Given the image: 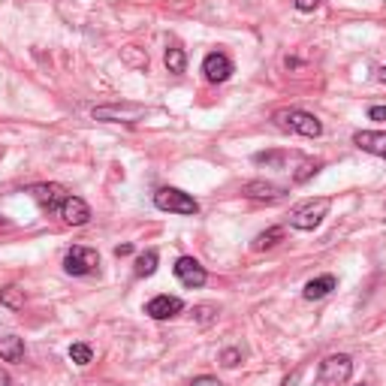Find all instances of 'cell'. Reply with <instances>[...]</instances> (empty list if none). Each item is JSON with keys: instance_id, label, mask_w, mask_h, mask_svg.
Segmentation results:
<instances>
[{"instance_id": "obj_1", "label": "cell", "mask_w": 386, "mask_h": 386, "mask_svg": "<svg viewBox=\"0 0 386 386\" xmlns=\"http://www.w3.org/2000/svg\"><path fill=\"white\" fill-rule=\"evenodd\" d=\"M275 124L281 130H293L299 136H308V139H317V136L323 133L320 118L305 109H281V112H275Z\"/></svg>"}, {"instance_id": "obj_2", "label": "cell", "mask_w": 386, "mask_h": 386, "mask_svg": "<svg viewBox=\"0 0 386 386\" xmlns=\"http://www.w3.org/2000/svg\"><path fill=\"white\" fill-rule=\"evenodd\" d=\"M329 206H332V202H329L326 197L302 202V206L290 214V226H296V230H302V233H311V230H317V226L323 223V218L329 214Z\"/></svg>"}, {"instance_id": "obj_3", "label": "cell", "mask_w": 386, "mask_h": 386, "mask_svg": "<svg viewBox=\"0 0 386 386\" xmlns=\"http://www.w3.org/2000/svg\"><path fill=\"white\" fill-rule=\"evenodd\" d=\"M323 386H344L350 378H353V359L347 353H335V356H326L320 362V371H317Z\"/></svg>"}, {"instance_id": "obj_4", "label": "cell", "mask_w": 386, "mask_h": 386, "mask_svg": "<svg viewBox=\"0 0 386 386\" xmlns=\"http://www.w3.org/2000/svg\"><path fill=\"white\" fill-rule=\"evenodd\" d=\"M154 206L160 211H172V214H197L199 211V202L178 187H160L154 193Z\"/></svg>"}, {"instance_id": "obj_5", "label": "cell", "mask_w": 386, "mask_h": 386, "mask_svg": "<svg viewBox=\"0 0 386 386\" xmlns=\"http://www.w3.org/2000/svg\"><path fill=\"white\" fill-rule=\"evenodd\" d=\"M100 266V254L97 251H90V247H82V245H76L66 251L64 257V269H66V275H90Z\"/></svg>"}, {"instance_id": "obj_6", "label": "cell", "mask_w": 386, "mask_h": 386, "mask_svg": "<svg viewBox=\"0 0 386 386\" xmlns=\"http://www.w3.org/2000/svg\"><path fill=\"white\" fill-rule=\"evenodd\" d=\"M145 115V106H136V103H112V106H97L94 109V118L97 121H124V124H133Z\"/></svg>"}, {"instance_id": "obj_7", "label": "cell", "mask_w": 386, "mask_h": 386, "mask_svg": "<svg viewBox=\"0 0 386 386\" xmlns=\"http://www.w3.org/2000/svg\"><path fill=\"white\" fill-rule=\"evenodd\" d=\"M175 278L185 283V287H202V283L209 281V275H206V269H202L197 259L193 257H178L175 259Z\"/></svg>"}, {"instance_id": "obj_8", "label": "cell", "mask_w": 386, "mask_h": 386, "mask_svg": "<svg viewBox=\"0 0 386 386\" xmlns=\"http://www.w3.org/2000/svg\"><path fill=\"white\" fill-rule=\"evenodd\" d=\"M28 193H30V197L40 202L42 209H49V211H61L64 199L70 197V193H66L61 185H33Z\"/></svg>"}, {"instance_id": "obj_9", "label": "cell", "mask_w": 386, "mask_h": 386, "mask_svg": "<svg viewBox=\"0 0 386 386\" xmlns=\"http://www.w3.org/2000/svg\"><path fill=\"white\" fill-rule=\"evenodd\" d=\"M202 73H206V78L209 82H226V78L233 76V61L226 58L223 52H211L206 61H202Z\"/></svg>"}, {"instance_id": "obj_10", "label": "cell", "mask_w": 386, "mask_h": 386, "mask_svg": "<svg viewBox=\"0 0 386 386\" xmlns=\"http://www.w3.org/2000/svg\"><path fill=\"white\" fill-rule=\"evenodd\" d=\"M181 311H185V302L178 296H154L145 305V314H148L151 320H169V317H175Z\"/></svg>"}, {"instance_id": "obj_11", "label": "cell", "mask_w": 386, "mask_h": 386, "mask_svg": "<svg viewBox=\"0 0 386 386\" xmlns=\"http://www.w3.org/2000/svg\"><path fill=\"white\" fill-rule=\"evenodd\" d=\"M61 218L70 226H85L90 221V209H88L85 199H78V197L70 193V197L64 199V206H61Z\"/></svg>"}, {"instance_id": "obj_12", "label": "cell", "mask_w": 386, "mask_h": 386, "mask_svg": "<svg viewBox=\"0 0 386 386\" xmlns=\"http://www.w3.org/2000/svg\"><path fill=\"white\" fill-rule=\"evenodd\" d=\"M353 145L386 160V133H380V130H359V133H353Z\"/></svg>"}, {"instance_id": "obj_13", "label": "cell", "mask_w": 386, "mask_h": 386, "mask_svg": "<svg viewBox=\"0 0 386 386\" xmlns=\"http://www.w3.org/2000/svg\"><path fill=\"white\" fill-rule=\"evenodd\" d=\"M242 193L247 199H259V202H275L283 197V187L271 185V181H247L242 187Z\"/></svg>"}, {"instance_id": "obj_14", "label": "cell", "mask_w": 386, "mask_h": 386, "mask_svg": "<svg viewBox=\"0 0 386 386\" xmlns=\"http://www.w3.org/2000/svg\"><path fill=\"white\" fill-rule=\"evenodd\" d=\"M338 287V281H335V275H320V278H314V281H308L305 283V299H323V296H329Z\"/></svg>"}, {"instance_id": "obj_15", "label": "cell", "mask_w": 386, "mask_h": 386, "mask_svg": "<svg viewBox=\"0 0 386 386\" xmlns=\"http://www.w3.org/2000/svg\"><path fill=\"white\" fill-rule=\"evenodd\" d=\"M21 356H25V344H21V338H16V335L0 338V359L4 362H21Z\"/></svg>"}, {"instance_id": "obj_16", "label": "cell", "mask_w": 386, "mask_h": 386, "mask_svg": "<svg viewBox=\"0 0 386 386\" xmlns=\"http://www.w3.org/2000/svg\"><path fill=\"white\" fill-rule=\"evenodd\" d=\"M163 64H166V70L169 73H185L187 70V54H185V49H178V45H169L166 49V54H163Z\"/></svg>"}, {"instance_id": "obj_17", "label": "cell", "mask_w": 386, "mask_h": 386, "mask_svg": "<svg viewBox=\"0 0 386 386\" xmlns=\"http://www.w3.org/2000/svg\"><path fill=\"white\" fill-rule=\"evenodd\" d=\"M157 263H160L157 251H145L139 259H136V278H151L157 271Z\"/></svg>"}, {"instance_id": "obj_18", "label": "cell", "mask_w": 386, "mask_h": 386, "mask_svg": "<svg viewBox=\"0 0 386 386\" xmlns=\"http://www.w3.org/2000/svg\"><path fill=\"white\" fill-rule=\"evenodd\" d=\"M283 238V230L281 226H271V230H266V233H259L257 238H254V251H269V247H275L278 242Z\"/></svg>"}, {"instance_id": "obj_19", "label": "cell", "mask_w": 386, "mask_h": 386, "mask_svg": "<svg viewBox=\"0 0 386 386\" xmlns=\"http://www.w3.org/2000/svg\"><path fill=\"white\" fill-rule=\"evenodd\" d=\"M0 305L4 308H25V290H18V287H6V290H0Z\"/></svg>"}, {"instance_id": "obj_20", "label": "cell", "mask_w": 386, "mask_h": 386, "mask_svg": "<svg viewBox=\"0 0 386 386\" xmlns=\"http://www.w3.org/2000/svg\"><path fill=\"white\" fill-rule=\"evenodd\" d=\"M320 166H323L320 160H302V166L296 169V172H293V181H296V185H302V181H308Z\"/></svg>"}, {"instance_id": "obj_21", "label": "cell", "mask_w": 386, "mask_h": 386, "mask_svg": "<svg viewBox=\"0 0 386 386\" xmlns=\"http://www.w3.org/2000/svg\"><path fill=\"white\" fill-rule=\"evenodd\" d=\"M70 359L76 362V365H88V362L94 359V350H90L88 344H73L70 347Z\"/></svg>"}, {"instance_id": "obj_22", "label": "cell", "mask_w": 386, "mask_h": 386, "mask_svg": "<svg viewBox=\"0 0 386 386\" xmlns=\"http://www.w3.org/2000/svg\"><path fill=\"white\" fill-rule=\"evenodd\" d=\"M124 61L136 66V70H145V66H148V54H139L136 45H127V49H124Z\"/></svg>"}, {"instance_id": "obj_23", "label": "cell", "mask_w": 386, "mask_h": 386, "mask_svg": "<svg viewBox=\"0 0 386 386\" xmlns=\"http://www.w3.org/2000/svg\"><path fill=\"white\" fill-rule=\"evenodd\" d=\"M254 163H259V166H275V169H281V163H283V154L281 151H263V154H257L254 157Z\"/></svg>"}, {"instance_id": "obj_24", "label": "cell", "mask_w": 386, "mask_h": 386, "mask_svg": "<svg viewBox=\"0 0 386 386\" xmlns=\"http://www.w3.org/2000/svg\"><path fill=\"white\" fill-rule=\"evenodd\" d=\"M193 314H197V320L206 326V323H211L214 317H218V308H211V305H199V308H193Z\"/></svg>"}, {"instance_id": "obj_25", "label": "cell", "mask_w": 386, "mask_h": 386, "mask_svg": "<svg viewBox=\"0 0 386 386\" xmlns=\"http://www.w3.org/2000/svg\"><path fill=\"white\" fill-rule=\"evenodd\" d=\"M238 359H242V353H238L235 347H230V350H223V353H221V365L233 368V365H238Z\"/></svg>"}, {"instance_id": "obj_26", "label": "cell", "mask_w": 386, "mask_h": 386, "mask_svg": "<svg viewBox=\"0 0 386 386\" xmlns=\"http://www.w3.org/2000/svg\"><path fill=\"white\" fill-rule=\"evenodd\" d=\"M187 386H223L218 378H209V374H202V378H197V380H190Z\"/></svg>"}, {"instance_id": "obj_27", "label": "cell", "mask_w": 386, "mask_h": 386, "mask_svg": "<svg viewBox=\"0 0 386 386\" xmlns=\"http://www.w3.org/2000/svg\"><path fill=\"white\" fill-rule=\"evenodd\" d=\"M317 6H320V0H296V9H299V13H314Z\"/></svg>"}, {"instance_id": "obj_28", "label": "cell", "mask_w": 386, "mask_h": 386, "mask_svg": "<svg viewBox=\"0 0 386 386\" xmlns=\"http://www.w3.org/2000/svg\"><path fill=\"white\" fill-rule=\"evenodd\" d=\"M368 118L371 121H386V106H371L368 109Z\"/></svg>"}, {"instance_id": "obj_29", "label": "cell", "mask_w": 386, "mask_h": 386, "mask_svg": "<svg viewBox=\"0 0 386 386\" xmlns=\"http://www.w3.org/2000/svg\"><path fill=\"white\" fill-rule=\"evenodd\" d=\"M115 254H118V257H127V254H133V245H118V247H115Z\"/></svg>"}, {"instance_id": "obj_30", "label": "cell", "mask_w": 386, "mask_h": 386, "mask_svg": "<svg viewBox=\"0 0 386 386\" xmlns=\"http://www.w3.org/2000/svg\"><path fill=\"white\" fill-rule=\"evenodd\" d=\"M0 386H13V383H9V378H6V371H0Z\"/></svg>"}, {"instance_id": "obj_31", "label": "cell", "mask_w": 386, "mask_h": 386, "mask_svg": "<svg viewBox=\"0 0 386 386\" xmlns=\"http://www.w3.org/2000/svg\"><path fill=\"white\" fill-rule=\"evenodd\" d=\"M380 82L386 85V66H383V70H380Z\"/></svg>"}, {"instance_id": "obj_32", "label": "cell", "mask_w": 386, "mask_h": 386, "mask_svg": "<svg viewBox=\"0 0 386 386\" xmlns=\"http://www.w3.org/2000/svg\"><path fill=\"white\" fill-rule=\"evenodd\" d=\"M0 223H4V218H0Z\"/></svg>"}, {"instance_id": "obj_33", "label": "cell", "mask_w": 386, "mask_h": 386, "mask_svg": "<svg viewBox=\"0 0 386 386\" xmlns=\"http://www.w3.org/2000/svg\"><path fill=\"white\" fill-rule=\"evenodd\" d=\"M362 386H365V383H362Z\"/></svg>"}]
</instances>
